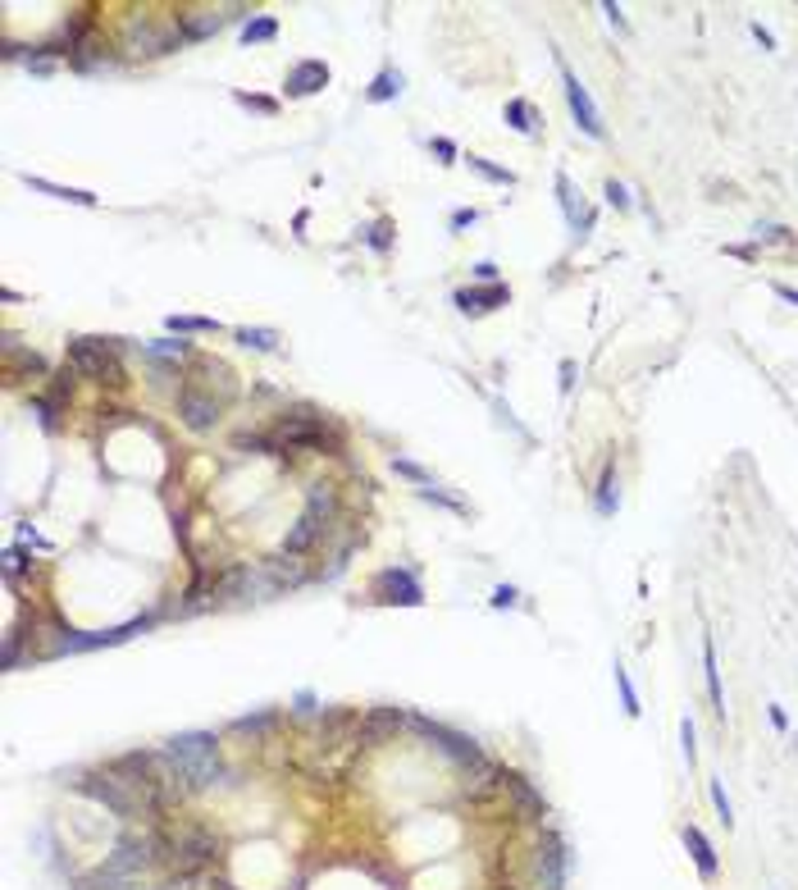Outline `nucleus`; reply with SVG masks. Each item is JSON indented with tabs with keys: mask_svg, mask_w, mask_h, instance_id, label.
<instances>
[{
	"mask_svg": "<svg viewBox=\"0 0 798 890\" xmlns=\"http://www.w3.org/2000/svg\"><path fill=\"white\" fill-rule=\"evenodd\" d=\"M165 753L174 758V767L192 781V790H210L214 781L224 776V763H220V740L205 735V731H183L165 744Z\"/></svg>",
	"mask_w": 798,
	"mask_h": 890,
	"instance_id": "1",
	"label": "nucleus"
},
{
	"mask_svg": "<svg viewBox=\"0 0 798 890\" xmlns=\"http://www.w3.org/2000/svg\"><path fill=\"white\" fill-rule=\"evenodd\" d=\"M214 858H220V836L196 827V822H187V827H178V831H160V863H169L174 872L196 876Z\"/></svg>",
	"mask_w": 798,
	"mask_h": 890,
	"instance_id": "2",
	"label": "nucleus"
},
{
	"mask_svg": "<svg viewBox=\"0 0 798 890\" xmlns=\"http://www.w3.org/2000/svg\"><path fill=\"white\" fill-rule=\"evenodd\" d=\"M68 366L96 384H123L119 342H110V338H68Z\"/></svg>",
	"mask_w": 798,
	"mask_h": 890,
	"instance_id": "3",
	"label": "nucleus"
},
{
	"mask_svg": "<svg viewBox=\"0 0 798 890\" xmlns=\"http://www.w3.org/2000/svg\"><path fill=\"white\" fill-rule=\"evenodd\" d=\"M183 41H187V37H183L178 19H151V14H137V19L128 23V32H123L128 55H169V50H178Z\"/></svg>",
	"mask_w": 798,
	"mask_h": 890,
	"instance_id": "4",
	"label": "nucleus"
},
{
	"mask_svg": "<svg viewBox=\"0 0 798 890\" xmlns=\"http://www.w3.org/2000/svg\"><path fill=\"white\" fill-rule=\"evenodd\" d=\"M411 726L424 731L443 753H452L457 763H466V767H479V763H484V753H479V744H475L470 735H461V731H452V726H443V722H429V717H411Z\"/></svg>",
	"mask_w": 798,
	"mask_h": 890,
	"instance_id": "5",
	"label": "nucleus"
},
{
	"mask_svg": "<svg viewBox=\"0 0 798 890\" xmlns=\"http://www.w3.org/2000/svg\"><path fill=\"white\" fill-rule=\"evenodd\" d=\"M570 872V849L561 836H543V845L534 849V881L539 890H561Z\"/></svg>",
	"mask_w": 798,
	"mask_h": 890,
	"instance_id": "6",
	"label": "nucleus"
},
{
	"mask_svg": "<svg viewBox=\"0 0 798 890\" xmlns=\"http://www.w3.org/2000/svg\"><path fill=\"white\" fill-rule=\"evenodd\" d=\"M187 388H201V393H210L214 402H229V397L238 393V379H233V370H229L224 361H214V357H192V379H187Z\"/></svg>",
	"mask_w": 798,
	"mask_h": 890,
	"instance_id": "7",
	"label": "nucleus"
},
{
	"mask_svg": "<svg viewBox=\"0 0 798 890\" xmlns=\"http://www.w3.org/2000/svg\"><path fill=\"white\" fill-rule=\"evenodd\" d=\"M278 448H324V416L315 411H293L278 421Z\"/></svg>",
	"mask_w": 798,
	"mask_h": 890,
	"instance_id": "8",
	"label": "nucleus"
},
{
	"mask_svg": "<svg viewBox=\"0 0 798 890\" xmlns=\"http://www.w3.org/2000/svg\"><path fill=\"white\" fill-rule=\"evenodd\" d=\"M557 68H561V83H566V105H570V114H575V123L585 128L589 137H603V119H598V105H594V96L585 92V83H579L570 68L557 59Z\"/></svg>",
	"mask_w": 798,
	"mask_h": 890,
	"instance_id": "9",
	"label": "nucleus"
},
{
	"mask_svg": "<svg viewBox=\"0 0 798 890\" xmlns=\"http://www.w3.org/2000/svg\"><path fill=\"white\" fill-rule=\"evenodd\" d=\"M375 598H379V603L415 607V603H424V589H420V580H415L406 567H393V571H379V576H375Z\"/></svg>",
	"mask_w": 798,
	"mask_h": 890,
	"instance_id": "10",
	"label": "nucleus"
},
{
	"mask_svg": "<svg viewBox=\"0 0 798 890\" xmlns=\"http://www.w3.org/2000/svg\"><path fill=\"white\" fill-rule=\"evenodd\" d=\"M220 411H224V402H214L201 388H183L178 393V416H183L187 430H210L214 421H220Z\"/></svg>",
	"mask_w": 798,
	"mask_h": 890,
	"instance_id": "11",
	"label": "nucleus"
},
{
	"mask_svg": "<svg viewBox=\"0 0 798 890\" xmlns=\"http://www.w3.org/2000/svg\"><path fill=\"white\" fill-rule=\"evenodd\" d=\"M174 19H178V28H183L187 41H201V37H214V32L224 28L229 10H220V5H187V10H178Z\"/></svg>",
	"mask_w": 798,
	"mask_h": 890,
	"instance_id": "12",
	"label": "nucleus"
},
{
	"mask_svg": "<svg viewBox=\"0 0 798 890\" xmlns=\"http://www.w3.org/2000/svg\"><path fill=\"white\" fill-rule=\"evenodd\" d=\"M320 87H329V64L324 59H297L287 68V83H283L287 96H315Z\"/></svg>",
	"mask_w": 798,
	"mask_h": 890,
	"instance_id": "13",
	"label": "nucleus"
},
{
	"mask_svg": "<svg viewBox=\"0 0 798 890\" xmlns=\"http://www.w3.org/2000/svg\"><path fill=\"white\" fill-rule=\"evenodd\" d=\"M402 713L397 708H375V713H366L360 717V731H356V749H370V744H384L388 735H397L402 731Z\"/></svg>",
	"mask_w": 798,
	"mask_h": 890,
	"instance_id": "14",
	"label": "nucleus"
},
{
	"mask_svg": "<svg viewBox=\"0 0 798 890\" xmlns=\"http://www.w3.org/2000/svg\"><path fill=\"white\" fill-rule=\"evenodd\" d=\"M506 297V284H488V288H461L452 302H457V311H466V315H484V311H493V306H502Z\"/></svg>",
	"mask_w": 798,
	"mask_h": 890,
	"instance_id": "15",
	"label": "nucleus"
},
{
	"mask_svg": "<svg viewBox=\"0 0 798 890\" xmlns=\"http://www.w3.org/2000/svg\"><path fill=\"white\" fill-rule=\"evenodd\" d=\"M324 530H329V521H320L315 512H302V521H297L293 530H287V539H283V553H287V558L306 553V548H311V543H315Z\"/></svg>",
	"mask_w": 798,
	"mask_h": 890,
	"instance_id": "16",
	"label": "nucleus"
},
{
	"mask_svg": "<svg viewBox=\"0 0 798 890\" xmlns=\"http://www.w3.org/2000/svg\"><path fill=\"white\" fill-rule=\"evenodd\" d=\"M680 840H685V849L694 854V863H698V872H703V876L712 881V876L721 872V858H716V849H712V840H707V836H703V831L694 827V822H689V827L680 831Z\"/></svg>",
	"mask_w": 798,
	"mask_h": 890,
	"instance_id": "17",
	"label": "nucleus"
},
{
	"mask_svg": "<svg viewBox=\"0 0 798 890\" xmlns=\"http://www.w3.org/2000/svg\"><path fill=\"white\" fill-rule=\"evenodd\" d=\"M502 786H506V790H512V795H516V804H521V813H530V817H543V813H548V804H543V795H539V790H534V786H530V781H525L521 772H502Z\"/></svg>",
	"mask_w": 798,
	"mask_h": 890,
	"instance_id": "18",
	"label": "nucleus"
},
{
	"mask_svg": "<svg viewBox=\"0 0 798 890\" xmlns=\"http://www.w3.org/2000/svg\"><path fill=\"white\" fill-rule=\"evenodd\" d=\"M703 676H707V699H712V713L725 722V695H721V671H716V649H712V635H703Z\"/></svg>",
	"mask_w": 798,
	"mask_h": 890,
	"instance_id": "19",
	"label": "nucleus"
},
{
	"mask_svg": "<svg viewBox=\"0 0 798 890\" xmlns=\"http://www.w3.org/2000/svg\"><path fill=\"white\" fill-rule=\"evenodd\" d=\"M23 183H28L32 192H46V196H59V201H74V205H96V196H92V192H83V187H59V183H50V178H32V174H23Z\"/></svg>",
	"mask_w": 798,
	"mask_h": 890,
	"instance_id": "20",
	"label": "nucleus"
},
{
	"mask_svg": "<svg viewBox=\"0 0 798 890\" xmlns=\"http://www.w3.org/2000/svg\"><path fill=\"white\" fill-rule=\"evenodd\" d=\"M393 96H402V74H397V68H384V74L366 87V101L384 105V101H393Z\"/></svg>",
	"mask_w": 798,
	"mask_h": 890,
	"instance_id": "21",
	"label": "nucleus"
},
{
	"mask_svg": "<svg viewBox=\"0 0 798 890\" xmlns=\"http://www.w3.org/2000/svg\"><path fill=\"white\" fill-rule=\"evenodd\" d=\"M141 352H147L151 361L169 366V361H183L187 357V342H174V338H156V342H141Z\"/></svg>",
	"mask_w": 798,
	"mask_h": 890,
	"instance_id": "22",
	"label": "nucleus"
},
{
	"mask_svg": "<svg viewBox=\"0 0 798 890\" xmlns=\"http://www.w3.org/2000/svg\"><path fill=\"white\" fill-rule=\"evenodd\" d=\"M165 324H169V333H214L220 329V320H210V315H169Z\"/></svg>",
	"mask_w": 798,
	"mask_h": 890,
	"instance_id": "23",
	"label": "nucleus"
},
{
	"mask_svg": "<svg viewBox=\"0 0 798 890\" xmlns=\"http://www.w3.org/2000/svg\"><path fill=\"white\" fill-rule=\"evenodd\" d=\"M616 503H621V494H616V470L607 466V470H603V479H598V503H594V507H598V516H612V512H616Z\"/></svg>",
	"mask_w": 798,
	"mask_h": 890,
	"instance_id": "24",
	"label": "nucleus"
},
{
	"mask_svg": "<svg viewBox=\"0 0 798 890\" xmlns=\"http://www.w3.org/2000/svg\"><path fill=\"white\" fill-rule=\"evenodd\" d=\"M238 342H242V348H256V352H274V348H278V333H274V329H251V324H242V329H238Z\"/></svg>",
	"mask_w": 798,
	"mask_h": 890,
	"instance_id": "25",
	"label": "nucleus"
},
{
	"mask_svg": "<svg viewBox=\"0 0 798 890\" xmlns=\"http://www.w3.org/2000/svg\"><path fill=\"white\" fill-rule=\"evenodd\" d=\"M506 123H512L516 132H525V137H530V132H534V110H530V101H521V96H516V101H506Z\"/></svg>",
	"mask_w": 798,
	"mask_h": 890,
	"instance_id": "26",
	"label": "nucleus"
},
{
	"mask_svg": "<svg viewBox=\"0 0 798 890\" xmlns=\"http://www.w3.org/2000/svg\"><path fill=\"white\" fill-rule=\"evenodd\" d=\"M306 512H315L320 521H333V512H338V494L329 489V485H315L311 489V507Z\"/></svg>",
	"mask_w": 798,
	"mask_h": 890,
	"instance_id": "27",
	"label": "nucleus"
},
{
	"mask_svg": "<svg viewBox=\"0 0 798 890\" xmlns=\"http://www.w3.org/2000/svg\"><path fill=\"white\" fill-rule=\"evenodd\" d=\"M466 160H470V169H475V174H484L488 183H502V187H512V183H516V174H512V169H497V165H493V160H484V156H466Z\"/></svg>",
	"mask_w": 798,
	"mask_h": 890,
	"instance_id": "28",
	"label": "nucleus"
},
{
	"mask_svg": "<svg viewBox=\"0 0 798 890\" xmlns=\"http://www.w3.org/2000/svg\"><path fill=\"white\" fill-rule=\"evenodd\" d=\"M707 795H712V804H716L725 827H735V804H730V795H725V786L721 781H707Z\"/></svg>",
	"mask_w": 798,
	"mask_h": 890,
	"instance_id": "29",
	"label": "nucleus"
},
{
	"mask_svg": "<svg viewBox=\"0 0 798 890\" xmlns=\"http://www.w3.org/2000/svg\"><path fill=\"white\" fill-rule=\"evenodd\" d=\"M616 690H621V704H625V713L630 717H639L643 708H639V695H634V685H630V671L616 662Z\"/></svg>",
	"mask_w": 798,
	"mask_h": 890,
	"instance_id": "30",
	"label": "nucleus"
},
{
	"mask_svg": "<svg viewBox=\"0 0 798 890\" xmlns=\"http://www.w3.org/2000/svg\"><path fill=\"white\" fill-rule=\"evenodd\" d=\"M278 37V23L274 19H251L247 28H242V41L251 46V41H274Z\"/></svg>",
	"mask_w": 798,
	"mask_h": 890,
	"instance_id": "31",
	"label": "nucleus"
},
{
	"mask_svg": "<svg viewBox=\"0 0 798 890\" xmlns=\"http://www.w3.org/2000/svg\"><path fill=\"white\" fill-rule=\"evenodd\" d=\"M393 470H397V475H406V479H415V485H424V489H439V485H433V475H429L424 466L406 461V457H397V461H393Z\"/></svg>",
	"mask_w": 798,
	"mask_h": 890,
	"instance_id": "32",
	"label": "nucleus"
},
{
	"mask_svg": "<svg viewBox=\"0 0 798 890\" xmlns=\"http://www.w3.org/2000/svg\"><path fill=\"white\" fill-rule=\"evenodd\" d=\"M366 242H370L375 251H388V247H393V224H388V220H379V224H370V233H366Z\"/></svg>",
	"mask_w": 798,
	"mask_h": 890,
	"instance_id": "33",
	"label": "nucleus"
},
{
	"mask_svg": "<svg viewBox=\"0 0 798 890\" xmlns=\"http://www.w3.org/2000/svg\"><path fill=\"white\" fill-rule=\"evenodd\" d=\"M680 744H685V763L694 767L698 763V749H694V722L689 717H680Z\"/></svg>",
	"mask_w": 798,
	"mask_h": 890,
	"instance_id": "34",
	"label": "nucleus"
},
{
	"mask_svg": "<svg viewBox=\"0 0 798 890\" xmlns=\"http://www.w3.org/2000/svg\"><path fill=\"white\" fill-rule=\"evenodd\" d=\"M238 105H247V110H260V114H274V110H278L269 96H251V92H238Z\"/></svg>",
	"mask_w": 798,
	"mask_h": 890,
	"instance_id": "35",
	"label": "nucleus"
},
{
	"mask_svg": "<svg viewBox=\"0 0 798 890\" xmlns=\"http://www.w3.org/2000/svg\"><path fill=\"white\" fill-rule=\"evenodd\" d=\"M607 201L616 205V211H630V192H625V183H616V178H607Z\"/></svg>",
	"mask_w": 798,
	"mask_h": 890,
	"instance_id": "36",
	"label": "nucleus"
},
{
	"mask_svg": "<svg viewBox=\"0 0 798 890\" xmlns=\"http://www.w3.org/2000/svg\"><path fill=\"white\" fill-rule=\"evenodd\" d=\"M789 229L784 224H757V242H784Z\"/></svg>",
	"mask_w": 798,
	"mask_h": 890,
	"instance_id": "37",
	"label": "nucleus"
},
{
	"mask_svg": "<svg viewBox=\"0 0 798 890\" xmlns=\"http://www.w3.org/2000/svg\"><path fill=\"white\" fill-rule=\"evenodd\" d=\"M420 498H424V503H443L448 512H466L457 498H448V494H439V489H420Z\"/></svg>",
	"mask_w": 798,
	"mask_h": 890,
	"instance_id": "38",
	"label": "nucleus"
},
{
	"mask_svg": "<svg viewBox=\"0 0 798 890\" xmlns=\"http://www.w3.org/2000/svg\"><path fill=\"white\" fill-rule=\"evenodd\" d=\"M269 726V713H256V717H238L233 731H265Z\"/></svg>",
	"mask_w": 798,
	"mask_h": 890,
	"instance_id": "39",
	"label": "nucleus"
},
{
	"mask_svg": "<svg viewBox=\"0 0 798 890\" xmlns=\"http://www.w3.org/2000/svg\"><path fill=\"white\" fill-rule=\"evenodd\" d=\"M19 571H23V553H19V548H5V576L14 580Z\"/></svg>",
	"mask_w": 798,
	"mask_h": 890,
	"instance_id": "40",
	"label": "nucleus"
},
{
	"mask_svg": "<svg viewBox=\"0 0 798 890\" xmlns=\"http://www.w3.org/2000/svg\"><path fill=\"white\" fill-rule=\"evenodd\" d=\"M512 603H516V589L512 585H497L493 589V607H512Z\"/></svg>",
	"mask_w": 798,
	"mask_h": 890,
	"instance_id": "41",
	"label": "nucleus"
},
{
	"mask_svg": "<svg viewBox=\"0 0 798 890\" xmlns=\"http://www.w3.org/2000/svg\"><path fill=\"white\" fill-rule=\"evenodd\" d=\"M433 151L443 156V165H452V156H457V147L448 142V137H433Z\"/></svg>",
	"mask_w": 798,
	"mask_h": 890,
	"instance_id": "42",
	"label": "nucleus"
},
{
	"mask_svg": "<svg viewBox=\"0 0 798 890\" xmlns=\"http://www.w3.org/2000/svg\"><path fill=\"white\" fill-rule=\"evenodd\" d=\"M575 384V361H561V393H570Z\"/></svg>",
	"mask_w": 798,
	"mask_h": 890,
	"instance_id": "43",
	"label": "nucleus"
},
{
	"mask_svg": "<svg viewBox=\"0 0 798 890\" xmlns=\"http://www.w3.org/2000/svg\"><path fill=\"white\" fill-rule=\"evenodd\" d=\"M475 274H479V279H488V284H493V279H497V265H493V260H479V265H475Z\"/></svg>",
	"mask_w": 798,
	"mask_h": 890,
	"instance_id": "44",
	"label": "nucleus"
},
{
	"mask_svg": "<svg viewBox=\"0 0 798 890\" xmlns=\"http://www.w3.org/2000/svg\"><path fill=\"white\" fill-rule=\"evenodd\" d=\"M475 220H479L475 211H457V215H452V229H466V224H475Z\"/></svg>",
	"mask_w": 798,
	"mask_h": 890,
	"instance_id": "45",
	"label": "nucleus"
},
{
	"mask_svg": "<svg viewBox=\"0 0 798 890\" xmlns=\"http://www.w3.org/2000/svg\"><path fill=\"white\" fill-rule=\"evenodd\" d=\"M297 713H315V695H311V690L297 695Z\"/></svg>",
	"mask_w": 798,
	"mask_h": 890,
	"instance_id": "46",
	"label": "nucleus"
},
{
	"mask_svg": "<svg viewBox=\"0 0 798 890\" xmlns=\"http://www.w3.org/2000/svg\"><path fill=\"white\" fill-rule=\"evenodd\" d=\"M603 14H607V19H612V23H616V28H621V32H625V19H621V10H616V5H612V0H607V5H603Z\"/></svg>",
	"mask_w": 798,
	"mask_h": 890,
	"instance_id": "47",
	"label": "nucleus"
},
{
	"mask_svg": "<svg viewBox=\"0 0 798 890\" xmlns=\"http://www.w3.org/2000/svg\"><path fill=\"white\" fill-rule=\"evenodd\" d=\"M753 37H757V41H762V46H766V50H771V46H775V37H771V32H766V28H762V23H753Z\"/></svg>",
	"mask_w": 798,
	"mask_h": 890,
	"instance_id": "48",
	"label": "nucleus"
},
{
	"mask_svg": "<svg viewBox=\"0 0 798 890\" xmlns=\"http://www.w3.org/2000/svg\"><path fill=\"white\" fill-rule=\"evenodd\" d=\"M775 297H784V302L798 306V288H789V284H775Z\"/></svg>",
	"mask_w": 798,
	"mask_h": 890,
	"instance_id": "49",
	"label": "nucleus"
},
{
	"mask_svg": "<svg viewBox=\"0 0 798 890\" xmlns=\"http://www.w3.org/2000/svg\"><path fill=\"white\" fill-rule=\"evenodd\" d=\"M771 726H775V731H784V726H789V722H784V708H775V704H771Z\"/></svg>",
	"mask_w": 798,
	"mask_h": 890,
	"instance_id": "50",
	"label": "nucleus"
},
{
	"mask_svg": "<svg viewBox=\"0 0 798 890\" xmlns=\"http://www.w3.org/2000/svg\"><path fill=\"white\" fill-rule=\"evenodd\" d=\"M123 890H165V885H141V876H137V881H128Z\"/></svg>",
	"mask_w": 798,
	"mask_h": 890,
	"instance_id": "51",
	"label": "nucleus"
},
{
	"mask_svg": "<svg viewBox=\"0 0 798 890\" xmlns=\"http://www.w3.org/2000/svg\"><path fill=\"white\" fill-rule=\"evenodd\" d=\"M210 890H233V885H229V881H214V885H210Z\"/></svg>",
	"mask_w": 798,
	"mask_h": 890,
	"instance_id": "52",
	"label": "nucleus"
},
{
	"mask_svg": "<svg viewBox=\"0 0 798 890\" xmlns=\"http://www.w3.org/2000/svg\"><path fill=\"white\" fill-rule=\"evenodd\" d=\"M74 890H87V881H83V885H74Z\"/></svg>",
	"mask_w": 798,
	"mask_h": 890,
	"instance_id": "53",
	"label": "nucleus"
}]
</instances>
